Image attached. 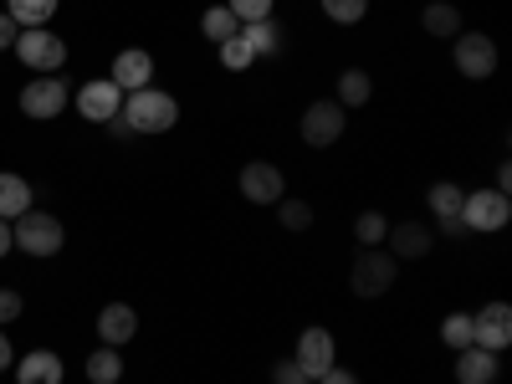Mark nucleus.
Wrapping results in <instances>:
<instances>
[{
    "label": "nucleus",
    "mask_w": 512,
    "mask_h": 384,
    "mask_svg": "<svg viewBox=\"0 0 512 384\" xmlns=\"http://www.w3.org/2000/svg\"><path fill=\"white\" fill-rule=\"evenodd\" d=\"M441 344L456 349V354L472 344V313H446V323H441Z\"/></svg>",
    "instance_id": "a878e982"
},
{
    "label": "nucleus",
    "mask_w": 512,
    "mask_h": 384,
    "mask_svg": "<svg viewBox=\"0 0 512 384\" xmlns=\"http://www.w3.org/2000/svg\"><path fill=\"white\" fill-rule=\"evenodd\" d=\"M241 36H246V47H251L256 57H272V52L282 47V36H277L272 16H267V21H251V26H241Z\"/></svg>",
    "instance_id": "4be33fe9"
},
{
    "label": "nucleus",
    "mask_w": 512,
    "mask_h": 384,
    "mask_svg": "<svg viewBox=\"0 0 512 384\" xmlns=\"http://www.w3.org/2000/svg\"><path fill=\"white\" fill-rule=\"evenodd\" d=\"M323 16L338 21V26H354L369 16V0H323Z\"/></svg>",
    "instance_id": "cd10ccee"
},
{
    "label": "nucleus",
    "mask_w": 512,
    "mask_h": 384,
    "mask_svg": "<svg viewBox=\"0 0 512 384\" xmlns=\"http://www.w3.org/2000/svg\"><path fill=\"white\" fill-rule=\"evenodd\" d=\"M425 31H431V36H456L461 31V11L456 6H446V0H436V6H425Z\"/></svg>",
    "instance_id": "b1692460"
},
{
    "label": "nucleus",
    "mask_w": 512,
    "mask_h": 384,
    "mask_svg": "<svg viewBox=\"0 0 512 384\" xmlns=\"http://www.w3.org/2000/svg\"><path fill=\"white\" fill-rule=\"evenodd\" d=\"M16 36H21V26H16L11 16H0V52H11V47H16Z\"/></svg>",
    "instance_id": "72a5a7b5"
},
{
    "label": "nucleus",
    "mask_w": 512,
    "mask_h": 384,
    "mask_svg": "<svg viewBox=\"0 0 512 384\" xmlns=\"http://www.w3.org/2000/svg\"><path fill=\"white\" fill-rule=\"evenodd\" d=\"M21 318V292L16 287H0V328Z\"/></svg>",
    "instance_id": "2f4dec72"
},
{
    "label": "nucleus",
    "mask_w": 512,
    "mask_h": 384,
    "mask_svg": "<svg viewBox=\"0 0 512 384\" xmlns=\"http://www.w3.org/2000/svg\"><path fill=\"white\" fill-rule=\"evenodd\" d=\"M113 88L118 93H139V88H154V57L144 52V47H128V52H118L113 57Z\"/></svg>",
    "instance_id": "ddd939ff"
},
{
    "label": "nucleus",
    "mask_w": 512,
    "mask_h": 384,
    "mask_svg": "<svg viewBox=\"0 0 512 384\" xmlns=\"http://www.w3.org/2000/svg\"><path fill=\"white\" fill-rule=\"evenodd\" d=\"M123 123L134 128V134H169V128L180 123V103L159 88L123 93Z\"/></svg>",
    "instance_id": "f257e3e1"
},
{
    "label": "nucleus",
    "mask_w": 512,
    "mask_h": 384,
    "mask_svg": "<svg viewBox=\"0 0 512 384\" xmlns=\"http://www.w3.org/2000/svg\"><path fill=\"white\" fill-rule=\"evenodd\" d=\"M313 384H359V379H354L349 369H338V364H333V369H328V374H318Z\"/></svg>",
    "instance_id": "f704fd0d"
},
{
    "label": "nucleus",
    "mask_w": 512,
    "mask_h": 384,
    "mask_svg": "<svg viewBox=\"0 0 512 384\" xmlns=\"http://www.w3.org/2000/svg\"><path fill=\"white\" fill-rule=\"evenodd\" d=\"M108 128H113V139H134V128H128V123H123V113H118V118H113Z\"/></svg>",
    "instance_id": "4c0bfd02"
},
{
    "label": "nucleus",
    "mask_w": 512,
    "mask_h": 384,
    "mask_svg": "<svg viewBox=\"0 0 512 384\" xmlns=\"http://www.w3.org/2000/svg\"><path fill=\"white\" fill-rule=\"evenodd\" d=\"M395 277H400V262L390 251H379V246H364V256L354 262V292L359 297H384L395 287Z\"/></svg>",
    "instance_id": "423d86ee"
},
{
    "label": "nucleus",
    "mask_w": 512,
    "mask_h": 384,
    "mask_svg": "<svg viewBox=\"0 0 512 384\" xmlns=\"http://www.w3.org/2000/svg\"><path fill=\"white\" fill-rule=\"evenodd\" d=\"M31 72H57L62 62H67V41L57 36V31H41V26H31V31H21L16 36V47H11Z\"/></svg>",
    "instance_id": "20e7f679"
},
{
    "label": "nucleus",
    "mask_w": 512,
    "mask_h": 384,
    "mask_svg": "<svg viewBox=\"0 0 512 384\" xmlns=\"http://www.w3.org/2000/svg\"><path fill=\"white\" fill-rule=\"evenodd\" d=\"M497 379V354L477 349V344H466L456 354V384H492Z\"/></svg>",
    "instance_id": "dca6fc26"
},
{
    "label": "nucleus",
    "mask_w": 512,
    "mask_h": 384,
    "mask_svg": "<svg viewBox=\"0 0 512 384\" xmlns=\"http://www.w3.org/2000/svg\"><path fill=\"white\" fill-rule=\"evenodd\" d=\"M277 221H282L287 231H308V226H313V205H308V200H287V195H282V200H277Z\"/></svg>",
    "instance_id": "bb28decb"
},
{
    "label": "nucleus",
    "mask_w": 512,
    "mask_h": 384,
    "mask_svg": "<svg viewBox=\"0 0 512 384\" xmlns=\"http://www.w3.org/2000/svg\"><path fill=\"white\" fill-rule=\"evenodd\" d=\"M200 31H205V36H210V41H216V47H221V41H231V36L241 31V21H236V16H231L226 6H210V11L200 16Z\"/></svg>",
    "instance_id": "5701e85b"
},
{
    "label": "nucleus",
    "mask_w": 512,
    "mask_h": 384,
    "mask_svg": "<svg viewBox=\"0 0 512 384\" xmlns=\"http://www.w3.org/2000/svg\"><path fill=\"white\" fill-rule=\"evenodd\" d=\"M11 359H16V349H11V338H6V328H0V369H11Z\"/></svg>",
    "instance_id": "c9c22d12"
},
{
    "label": "nucleus",
    "mask_w": 512,
    "mask_h": 384,
    "mask_svg": "<svg viewBox=\"0 0 512 384\" xmlns=\"http://www.w3.org/2000/svg\"><path fill=\"white\" fill-rule=\"evenodd\" d=\"M292 364L303 369L308 379L328 374V369L338 364V344H333V333H328V328H303V338H297V354H292Z\"/></svg>",
    "instance_id": "1a4fd4ad"
},
{
    "label": "nucleus",
    "mask_w": 512,
    "mask_h": 384,
    "mask_svg": "<svg viewBox=\"0 0 512 384\" xmlns=\"http://www.w3.org/2000/svg\"><path fill=\"white\" fill-rule=\"evenodd\" d=\"M272 384H313L303 369H297L292 359H277V369H272Z\"/></svg>",
    "instance_id": "473e14b6"
},
{
    "label": "nucleus",
    "mask_w": 512,
    "mask_h": 384,
    "mask_svg": "<svg viewBox=\"0 0 512 384\" xmlns=\"http://www.w3.org/2000/svg\"><path fill=\"white\" fill-rule=\"evenodd\" d=\"M88 379H93V384H118V379H123V359H118V349L103 344V349L88 359Z\"/></svg>",
    "instance_id": "393cba45"
},
{
    "label": "nucleus",
    "mask_w": 512,
    "mask_h": 384,
    "mask_svg": "<svg viewBox=\"0 0 512 384\" xmlns=\"http://www.w3.org/2000/svg\"><path fill=\"white\" fill-rule=\"evenodd\" d=\"M134 333H139V313L128 308V303H108V308L98 313V338H103L108 349H123Z\"/></svg>",
    "instance_id": "2eb2a0df"
},
{
    "label": "nucleus",
    "mask_w": 512,
    "mask_h": 384,
    "mask_svg": "<svg viewBox=\"0 0 512 384\" xmlns=\"http://www.w3.org/2000/svg\"><path fill=\"white\" fill-rule=\"evenodd\" d=\"M461 185H451V180H441V185H431V195H425V200H431V210H436V216L446 221V231L451 236H461L466 226H461Z\"/></svg>",
    "instance_id": "a211bd4d"
},
{
    "label": "nucleus",
    "mask_w": 512,
    "mask_h": 384,
    "mask_svg": "<svg viewBox=\"0 0 512 384\" xmlns=\"http://www.w3.org/2000/svg\"><path fill=\"white\" fill-rule=\"evenodd\" d=\"M456 72L472 77V82H487L497 72V41L482 36V31H456Z\"/></svg>",
    "instance_id": "39448f33"
},
{
    "label": "nucleus",
    "mask_w": 512,
    "mask_h": 384,
    "mask_svg": "<svg viewBox=\"0 0 512 384\" xmlns=\"http://www.w3.org/2000/svg\"><path fill=\"white\" fill-rule=\"evenodd\" d=\"M390 256L395 262H420V256H431V246H436V236H431V226H420V221H405V226H395L390 236Z\"/></svg>",
    "instance_id": "4468645a"
},
{
    "label": "nucleus",
    "mask_w": 512,
    "mask_h": 384,
    "mask_svg": "<svg viewBox=\"0 0 512 384\" xmlns=\"http://www.w3.org/2000/svg\"><path fill=\"white\" fill-rule=\"evenodd\" d=\"M11 236H16V251H26V256H57L62 241H67L62 221L47 216V210H26V216H16Z\"/></svg>",
    "instance_id": "f03ea898"
},
{
    "label": "nucleus",
    "mask_w": 512,
    "mask_h": 384,
    "mask_svg": "<svg viewBox=\"0 0 512 384\" xmlns=\"http://www.w3.org/2000/svg\"><path fill=\"white\" fill-rule=\"evenodd\" d=\"M16 251V236H11V221H0V256Z\"/></svg>",
    "instance_id": "e433bc0d"
},
{
    "label": "nucleus",
    "mask_w": 512,
    "mask_h": 384,
    "mask_svg": "<svg viewBox=\"0 0 512 384\" xmlns=\"http://www.w3.org/2000/svg\"><path fill=\"white\" fill-rule=\"evenodd\" d=\"M221 62H226L231 72H246V67L256 62V52L246 47V36H241V31H236L231 41H221Z\"/></svg>",
    "instance_id": "c756f323"
},
{
    "label": "nucleus",
    "mask_w": 512,
    "mask_h": 384,
    "mask_svg": "<svg viewBox=\"0 0 512 384\" xmlns=\"http://www.w3.org/2000/svg\"><path fill=\"white\" fill-rule=\"evenodd\" d=\"M77 113L88 118V123H113V118L123 113V93L113 88L108 77H98V82H82V88H77Z\"/></svg>",
    "instance_id": "9b49d317"
},
{
    "label": "nucleus",
    "mask_w": 512,
    "mask_h": 384,
    "mask_svg": "<svg viewBox=\"0 0 512 384\" xmlns=\"http://www.w3.org/2000/svg\"><path fill=\"white\" fill-rule=\"evenodd\" d=\"M6 16L21 26V31H31V26H47L52 16H57V6H62V0H6Z\"/></svg>",
    "instance_id": "aec40b11"
},
{
    "label": "nucleus",
    "mask_w": 512,
    "mask_h": 384,
    "mask_svg": "<svg viewBox=\"0 0 512 384\" xmlns=\"http://www.w3.org/2000/svg\"><path fill=\"white\" fill-rule=\"evenodd\" d=\"M344 123H349V108H338L333 98H318L308 113H303V144L308 149H328L344 139Z\"/></svg>",
    "instance_id": "6e6552de"
},
{
    "label": "nucleus",
    "mask_w": 512,
    "mask_h": 384,
    "mask_svg": "<svg viewBox=\"0 0 512 384\" xmlns=\"http://www.w3.org/2000/svg\"><path fill=\"white\" fill-rule=\"evenodd\" d=\"M62 108H67V82L57 72H41V77H31L26 88H21V113L36 118V123L57 118Z\"/></svg>",
    "instance_id": "0eeeda50"
},
{
    "label": "nucleus",
    "mask_w": 512,
    "mask_h": 384,
    "mask_svg": "<svg viewBox=\"0 0 512 384\" xmlns=\"http://www.w3.org/2000/svg\"><path fill=\"white\" fill-rule=\"evenodd\" d=\"M272 6H277V0H226V11H231L241 26H251V21H267V16H272Z\"/></svg>",
    "instance_id": "7c9ffc66"
},
{
    "label": "nucleus",
    "mask_w": 512,
    "mask_h": 384,
    "mask_svg": "<svg viewBox=\"0 0 512 384\" xmlns=\"http://www.w3.org/2000/svg\"><path fill=\"white\" fill-rule=\"evenodd\" d=\"M507 221H512V200L502 190H472V195H461V226L466 231L487 236V231H502Z\"/></svg>",
    "instance_id": "7ed1b4c3"
},
{
    "label": "nucleus",
    "mask_w": 512,
    "mask_h": 384,
    "mask_svg": "<svg viewBox=\"0 0 512 384\" xmlns=\"http://www.w3.org/2000/svg\"><path fill=\"white\" fill-rule=\"evenodd\" d=\"M26 210H31V185L11 169H0V221H16Z\"/></svg>",
    "instance_id": "6ab92c4d"
},
{
    "label": "nucleus",
    "mask_w": 512,
    "mask_h": 384,
    "mask_svg": "<svg viewBox=\"0 0 512 384\" xmlns=\"http://www.w3.org/2000/svg\"><path fill=\"white\" fill-rule=\"evenodd\" d=\"M354 236H359V246H379L384 236H390V221H384L379 210H364V216L354 221Z\"/></svg>",
    "instance_id": "c85d7f7f"
},
{
    "label": "nucleus",
    "mask_w": 512,
    "mask_h": 384,
    "mask_svg": "<svg viewBox=\"0 0 512 384\" xmlns=\"http://www.w3.org/2000/svg\"><path fill=\"white\" fill-rule=\"evenodd\" d=\"M472 344L487 354H502L512 344V308L507 303H487L482 313H472Z\"/></svg>",
    "instance_id": "9d476101"
},
{
    "label": "nucleus",
    "mask_w": 512,
    "mask_h": 384,
    "mask_svg": "<svg viewBox=\"0 0 512 384\" xmlns=\"http://www.w3.org/2000/svg\"><path fill=\"white\" fill-rule=\"evenodd\" d=\"M374 98V82H369V72H359V67H349L344 77H338V108H364Z\"/></svg>",
    "instance_id": "412c9836"
},
{
    "label": "nucleus",
    "mask_w": 512,
    "mask_h": 384,
    "mask_svg": "<svg viewBox=\"0 0 512 384\" xmlns=\"http://www.w3.org/2000/svg\"><path fill=\"white\" fill-rule=\"evenodd\" d=\"M16 384H62V359L52 349H31L16 364Z\"/></svg>",
    "instance_id": "f3484780"
},
{
    "label": "nucleus",
    "mask_w": 512,
    "mask_h": 384,
    "mask_svg": "<svg viewBox=\"0 0 512 384\" xmlns=\"http://www.w3.org/2000/svg\"><path fill=\"white\" fill-rule=\"evenodd\" d=\"M282 190H287V180H282V169H277V164L251 159V164L241 169V195H246L251 205H277Z\"/></svg>",
    "instance_id": "f8f14e48"
}]
</instances>
